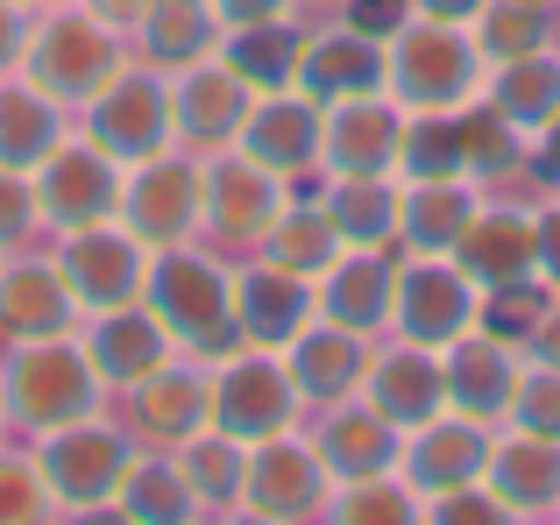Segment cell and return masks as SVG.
<instances>
[{"instance_id": "4fadbf2b", "label": "cell", "mask_w": 560, "mask_h": 525, "mask_svg": "<svg viewBox=\"0 0 560 525\" xmlns=\"http://www.w3.org/2000/svg\"><path fill=\"white\" fill-rule=\"evenodd\" d=\"M28 192H36L43 235H71V228L114 221V207H121V164L71 128V136L28 171Z\"/></svg>"}, {"instance_id": "f6af8a7d", "label": "cell", "mask_w": 560, "mask_h": 525, "mask_svg": "<svg viewBox=\"0 0 560 525\" xmlns=\"http://www.w3.org/2000/svg\"><path fill=\"white\" fill-rule=\"evenodd\" d=\"M36 235H43V213H36V192H28V171L0 164V256L36 249Z\"/></svg>"}, {"instance_id": "f546056e", "label": "cell", "mask_w": 560, "mask_h": 525, "mask_svg": "<svg viewBox=\"0 0 560 525\" xmlns=\"http://www.w3.org/2000/svg\"><path fill=\"white\" fill-rule=\"evenodd\" d=\"M220 36H228V22H220L213 0H150V14L136 22L128 50L156 71H185V65H199V57H213Z\"/></svg>"}, {"instance_id": "f1b7e54d", "label": "cell", "mask_w": 560, "mask_h": 525, "mask_svg": "<svg viewBox=\"0 0 560 525\" xmlns=\"http://www.w3.org/2000/svg\"><path fill=\"white\" fill-rule=\"evenodd\" d=\"M305 433H313V447H319V462H327L334 483H355V476L397 469V447H405V433H397L383 412H370L362 398L319 405V419H313Z\"/></svg>"}, {"instance_id": "ba28073f", "label": "cell", "mask_w": 560, "mask_h": 525, "mask_svg": "<svg viewBox=\"0 0 560 525\" xmlns=\"http://www.w3.org/2000/svg\"><path fill=\"white\" fill-rule=\"evenodd\" d=\"M482 319V291L447 249H397V284H390V334L419 348H447Z\"/></svg>"}, {"instance_id": "f35d334b", "label": "cell", "mask_w": 560, "mask_h": 525, "mask_svg": "<svg viewBox=\"0 0 560 525\" xmlns=\"http://www.w3.org/2000/svg\"><path fill=\"white\" fill-rule=\"evenodd\" d=\"M341 249H348V242H341V228H334V213L319 207V192L313 199L291 192V207L277 213L270 235H262L248 256H270V262H284V270H299V277H319Z\"/></svg>"}, {"instance_id": "d6a6232c", "label": "cell", "mask_w": 560, "mask_h": 525, "mask_svg": "<svg viewBox=\"0 0 560 525\" xmlns=\"http://www.w3.org/2000/svg\"><path fill=\"white\" fill-rule=\"evenodd\" d=\"M476 207H482L476 178H411L405 207H397V249H454Z\"/></svg>"}, {"instance_id": "60d3db41", "label": "cell", "mask_w": 560, "mask_h": 525, "mask_svg": "<svg viewBox=\"0 0 560 525\" xmlns=\"http://www.w3.org/2000/svg\"><path fill=\"white\" fill-rule=\"evenodd\" d=\"M327 518H341V525H419V490L397 469L355 476V483H334Z\"/></svg>"}, {"instance_id": "e575fe53", "label": "cell", "mask_w": 560, "mask_h": 525, "mask_svg": "<svg viewBox=\"0 0 560 525\" xmlns=\"http://www.w3.org/2000/svg\"><path fill=\"white\" fill-rule=\"evenodd\" d=\"M482 100H490L511 128L539 136L560 114V43H547V50H533V57H511V65H490Z\"/></svg>"}, {"instance_id": "d590c367", "label": "cell", "mask_w": 560, "mask_h": 525, "mask_svg": "<svg viewBox=\"0 0 560 525\" xmlns=\"http://www.w3.org/2000/svg\"><path fill=\"white\" fill-rule=\"evenodd\" d=\"M171 462H178L199 518H234V504H242V469H248V447L234 441V433L206 427V433H191L185 447H171Z\"/></svg>"}, {"instance_id": "603a6c76", "label": "cell", "mask_w": 560, "mask_h": 525, "mask_svg": "<svg viewBox=\"0 0 560 525\" xmlns=\"http://www.w3.org/2000/svg\"><path fill=\"white\" fill-rule=\"evenodd\" d=\"M248 100L256 93H248L220 57H199V65L171 71V136H178V150H191V156L228 150V142L242 136Z\"/></svg>"}, {"instance_id": "4316f807", "label": "cell", "mask_w": 560, "mask_h": 525, "mask_svg": "<svg viewBox=\"0 0 560 525\" xmlns=\"http://www.w3.org/2000/svg\"><path fill=\"white\" fill-rule=\"evenodd\" d=\"M482 483H490V498L504 504V518H553L560 512V441L497 427L490 462H482Z\"/></svg>"}, {"instance_id": "3957f363", "label": "cell", "mask_w": 560, "mask_h": 525, "mask_svg": "<svg viewBox=\"0 0 560 525\" xmlns=\"http://www.w3.org/2000/svg\"><path fill=\"white\" fill-rule=\"evenodd\" d=\"M128 57H136V50H128L121 28H107L100 14H85L79 0H50V8L28 14V36H22L14 71H22L28 85H43L57 107L79 114L85 100L128 65Z\"/></svg>"}, {"instance_id": "11a10c76", "label": "cell", "mask_w": 560, "mask_h": 525, "mask_svg": "<svg viewBox=\"0 0 560 525\" xmlns=\"http://www.w3.org/2000/svg\"><path fill=\"white\" fill-rule=\"evenodd\" d=\"M348 0H299V14H341Z\"/></svg>"}, {"instance_id": "cb8c5ba5", "label": "cell", "mask_w": 560, "mask_h": 525, "mask_svg": "<svg viewBox=\"0 0 560 525\" xmlns=\"http://www.w3.org/2000/svg\"><path fill=\"white\" fill-rule=\"evenodd\" d=\"M390 284H397V249H341L313 277V313L362 334V341H383L390 334Z\"/></svg>"}, {"instance_id": "94428289", "label": "cell", "mask_w": 560, "mask_h": 525, "mask_svg": "<svg viewBox=\"0 0 560 525\" xmlns=\"http://www.w3.org/2000/svg\"><path fill=\"white\" fill-rule=\"evenodd\" d=\"M553 192H560V185H553Z\"/></svg>"}, {"instance_id": "836d02e7", "label": "cell", "mask_w": 560, "mask_h": 525, "mask_svg": "<svg viewBox=\"0 0 560 525\" xmlns=\"http://www.w3.org/2000/svg\"><path fill=\"white\" fill-rule=\"evenodd\" d=\"M107 518H121V525H185V518H199V504H191V490H185L178 462H171V447H142V455L128 462V476H121V490H114Z\"/></svg>"}, {"instance_id": "681fc988", "label": "cell", "mask_w": 560, "mask_h": 525, "mask_svg": "<svg viewBox=\"0 0 560 525\" xmlns=\"http://www.w3.org/2000/svg\"><path fill=\"white\" fill-rule=\"evenodd\" d=\"M539 284L560 291V192L539 199Z\"/></svg>"}, {"instance_id": "30bf717a", "label": "cell", "mask_w": 560, "mask_h": 525, "mask_svg": "<svg viewBox=\"0 0 560 525\" xmlns=\"http://www.w3.org/2000/svg\"><path fill=\"white\" fill-rule=\"evenodd\" d=\"M305 405L291 390V370H284V348H248L234 341L228 355H213V427L234 433L242 447L270 441V433L299 427Z\"/></svg>"}, {"instance_id": "d6986e66", "label": "cell", "mask_w": 560, "mask_h": 525, "mask_svg": "<svg viewBox=\"0 0 560 525\" xmlns=\"http://www.w3.org/2000/svg\"><path fill=\"white\" fill-rule=\"evenodd\" d=\"M370 412H383L397 433L425 427L433 412H447V362L440 348H419V341H376L370 348V370H362V390H355Z\"/></svg>"}, {"instance_id": "9a60e30c", "label": "cell", "mask_w": 560, "mask_h": 525, "mask_svg": "<svg viewBox=\"0 0 560 525\" xmlns=\"http://www.w3.org/2000/svg\"><path fill=\"white\" fill-rule=\"evenodd\" d=\"M57 249V277L71 284L79 313H107V305L142 299V277H150V249L128 235L121 221H93V228H71V235H50Z\"/></svg>"}, {"instance_id": "7a4b0ae2", "label": "cell", "mask_w": 560, "mask_h": 525, "mask_svg": "<svg viewBox=\"0 0 560 525\" xmlns=\"http://www.w3.org/2000/svg\"><path fill=\"white\" fill-rule=\"evenodd\" d=\"M107 384L85 362L79 334H50V341H14L0 348V419H8L14 441H36V433H57L71 419L107 412Z\"/></svg>"}, {"instance_id": "6125c7cd", "label": "cell", "mask_w": 560, "mask_h": 525, "mask_svg": "<svg viewBox=\"0 0 560 525\" xmlns=\"http://www.w3.org/2000/svg\"><path fill=\"white\" fill-rule=\"evenodd\" d=\"M553 518H560V512H553Z\"/></svg>"}, {"instance_id": "1f68e13d", "label": "cell", "mask_w": 560, "mask_h": 525, "mask_svg": "<svg viewBox=\"0 0 560 525\" xmlns=\"http://www.w3.org/2000/svg\"><path fill=\"white\" fill-rule=\"evenodd\" d=\"M71 136V107H57L43 85H28L22 71H0V164L36 171L57 142Z\"/></svg>"}, {"instance_id": "5b68a950", "label": "cell", "mask_w": 560, "mask_h": 525, "mask_svg": "<svg viewBox=\"0 0 560 525\" xmlns=\"http://www.w3.org/2000/svg\"><path fill=\"white\" fill-rule=\"evenodd\" d=\"M28 447H36V462H43L57 518H107L128 462L142 455V441L128 433V419L114 412V405L93 412V419H71V427H57V433H36Z\"/></svg>"}, {"instance_id": "f907efd6", "label": "cell", "mask_w": 560, "mask_h": 525, "mask_svg": "<svg viewBox=\"0 0 560 525\" xmlns=\"http://www.w3.org/2000/svg\"><path fill=\"white\" fill-rule=\"evenodd\" d=\"M220 8V22H305L299 14V0H213Z\"/></svg>"}, {"instance_id": "484cf974", "label": "cell", "mask_w": 560, "mask_h": 525, "mask_svg": "<svg viewBox=\"0 0 560 525\" xmlns=\"http://www.w3.org/2000/svg\"><path fill=\"white\" fill-rule=\"evenodd\" d=\"M79 348H85V362L100 370V384H107V398H121L128 384H142V376L156 370V362L171 355V334L156 327V313L142 299H128V305H107V313H79Z\"/></svg>"}, {"instance_id": "83f0119b", "label": "cell", "mask_w": 560, "mask_h": 525, "mask_svg": "<svg viewBox=\"0 0 560 525\" xmlns=\"http://www.w3.org/2000/svg\"><path fill=\"white\" fill-rule=\"evenodd\" d=\"M370 348L362 334L334 327V319H313V327L299 334V341L284 348V370H291V390H299L305 412H319V405H341L362 390V370H370Z\"/></svg>"}, {"instance_id": "8992f818", "label": "cell", "mask_w": 560, "mask_h": 525, "mask_svg": "<svg viewBox=\"0 0 560 525\" xmlns=\"http://www.w3.org/2000/svg\"><path fill=\"white\" fill-rule=\"evenodd\" d=\"M284 207H291V178H277L270 164L242 156L234 142L199 156V242H213L228 256H248Z\"/></svg>"}, {"instance_id": "2e32d148", "label": "cell", "mask_w": 560, "mask_h": 525, "mask_svg": "<svg viewBox=\"0 0 560 525\" xmlns=\"http://www.w3.org/2000/svg\"><path fill=\"white\" fill-rule=\"evenodd\" d=\"M547 199V192H539ZM539 199H504V192H482V207L468 213L462 242H454V262L476 277V291L497 284H525L539 277Z\"/></svg>"}, {"instance_id": "f5cc1de1", "label": "cell", "mask_w": 560, "mask_h": 525, "mask_svg": "<svg viewBox=\"0 0 560 525\" xmlns=\"http://www.w3.org/2000/svg\"><path fill=\"white\" fill-rule=\"evenodd\" d=\"M85 14H100L107 28H121V36H136V22L150 14V0H79Z\"/></svg>"}, {"instance_id": "ab89813d", "label": "cell", "mask_w": 560, "mask_h": 525, "mask_svg": "<svg viewBox=\"0 0 560 525\" xmlns=\"http://www.w3.org/2000/svg\"><path fill=\"white\" fill-rule=\"evenodd\" d=\"M482 65H511V57H533L553 43V8H533V0H482V14L468 22Z\"/></svg>"}, {"instance_id": "b9f144b4", "label": "cell", "mask_w": 560, "mask_h": 525, "mask_svg": "<svg viewBox=\"0 0 560 525\" xmlns=\"http://www.w3.org/2000/svg\"><path fill=\"white\" fill-rule=\"evenodd\" d=\"M43 518H57V504H50V483H43V462H36V447L28 441H0V525H43Z\"/></svg>"}, {"instance_id": "9f6ffc18", "label": "cell", "mask_w": 560, "mask_h": 525, "mask_svg": "<svg viewBox=\"0 0 560 525\" xmlns=\"http://www.w3.org/2000/svg\"><path fill=\"white\" fill-rule=\"evenodd\" d=\"M22 8H28V14H36V8H50V0H22Z\"/></svg>"}, {"instance_id": "7dc6e473", "label": "cell", "mask_w": 560, "mask_h": 525, "mask_svg": "<svg viewBox=\"0 0 560 525\" xmlns=\"http://www.w3.org/2000/svg\"><path fill=\"white\" fill-rule=\"evenodd\" d=\"M525 362H547V370H560V291H547L533 334H525Z\"/></svg>"}, {"instance_id": "5bb4252c", "label": "cell", "mask_w": 560, "mask_h": 525, "mask_svg": "<svg viewBox=\"0 0 560 525\" xmlns=\"http://www.w3.org/2000/svg\"><path fill=\"white\" fill-rule=\"evenodd\" d=\"M299 93H313L319 107L334 100H362L390 85V50H383L376 28H362L355 14H313L299 43V71H291Z\"/></svg>"}, {"instance_id": "8fae6325", "label": "cell", "mask_w": 560, "mask_h": 525, "mask_svg": "<svg viewBox=\"0 0 560 525\" xmlns=\"http://www.w3.org/2000/svg\"><path fill=\"white\" fill-rule=\"evenodd\" d=\"M114 221H121L150 256L156 249H178V242H199V156L171 142V150L128 164Z\"/></svg>"}, {"instance_id": "277c9868", "label": "cell", "mask_w": 560, "mask_h": 525, "mask_svg": "<svg viewBox=\"0 0 560 525\" xmlns=\"http://www.w3.org/2000/svg\"><path fill=\"white\" fill-rule=\"evenodd\" d=\"M390 50V85L383 93L405 114H462L468 100H482L490 85V65H482L476 36L462 22H425V14H405V22L383 36Z\"/></svg>"}, {"instance_id": "816d5d0a", "label": "cell", "mask_w": 560, "mask_h": 525, "mask_svg": "<svg viewBox=\"0 0 560 525\" xmlns=\"http://www.w3.org/2000/svg\"><path fill=\"white\" fill-rule=\"evenodd\" d=\"M22 36H28V8H22V0H0V71H14Z\"/></svg>"}, {"instance_id": "7402d4cb", "label": "cell", "mask_w": 560, "mask_h": 525, "mask_svg": "<svg viewBox=\"0 0 560 525\" xmlns=\"http://www.w3.org/2000/svg\"><path fill=\"white\" fill-rule=\"evenodd\" d=\"M490 441H497V427H482V419H468V412L447 405V412H433L425 427L405 433V447H397V476H405L419 498L454 490V483H482Z\"/></svg>"}, {"instance_id": "91938a15", "label": "cell", "mask_w": 560, "mask_h": 525, "mask_svg": "<svg viewBox=\"0 0 560 525\" xmlns=\"http://www.w3.org/2000/svg\"><path fill=\"white\" fill-rule=\"evenodd\" d=\"M0 441H8V419H0Z\"/></svg>"}, {"instance_id": "e0dca14e", "label": "cell", "mask_w": 560, "mask_h": 525, "mask_svg": "<svg viewBox=\"0 0 560 525\" xmlns=\"http://www.w3.org/2000/svg\"><path fill=\"white\" fill-rule=\"evenodd\" d=\"M319 128H327V107L313 93H299V85H277V93L248 100L234 150L299 185V178H319Z\"/></svg>"}, {"instance_id": "db71d44e", "label": "cell", "mask_w": 560, "mask_h": 525, "mask_svg": "<svg viewBox=\"0 0 560 525\" xmlns=\"http://www.w3.org/2000/svg\"><path fill=\"white\" fill-rule=\"evenodd\" d=\"M405 8L411 14H425V22H476V14H482V0H405Z\"/></svg>"}, {"instance_id": "bcb514c9", "label": "cell", "mask_w": 560, "mask_h": 525, "mask_svg": "<svg viewBox=\"0 0 560 525\" xmlns=\"http://www.w3.org/2000/svg\"><path fill=\"white\" fill-rule=\"evenodd\" d=\"M419 525H504V504L490 498V483H454L419 498Z\"/></svg>"}, {"instance_id": "7c38bea8", "label": "cell", "mask_w": 560, "mask_h": 525, "mask_svg": "<svg viewBox=\"0 0 560 525\" xmlns=\"http://www.w3.org/2000/svg\"><path fill=\"white\" fill-rule=\"evenodd\" d=\"M114 412L128 419V433H136L142 447H185L191 433L213 427V362L171 348L142 384H128L121 398H114Z\"/></svg>"}, {"instance_id": "d4e9b609", "label": "cell", "mask_w": 560, "mask_h": 525, "mask_svg": "<svg viewBox=\"0 0 560 525\" xmlns=\"http://www.w3.org/2000/svg\"><path fill=\"white\" fill-rule=\"evenodd\" d=\"M71 327H79V299L57 277V262L43 249L0 256V348L50 341V334H71Z\"/></svg>"}, {"instance_id": "6da1fadb", "label": "cell", "mask_w": 560, "mask_h": 525, "mask_svg": "<svg viewBox=\"0 0 560 525\" xmlns=\"http://www.w3.org/2000/svg\"><path fill=\"white\" fill-rule=\"evenodd\" d=\"M142 305L156 313V327L171 334V348L185 355H228L242 341L234 327V256L213 242H178V249H156L150 277H142Z\"/></svg>"}, {"instance_id": "ac0fdd59", "label": "cell", "mask_w": 560, "mask_h": 525, "mask_svg": "<svg viewBox=\"0 0 560 525\" xmlns=\"http://www.w3.org/2000/svg\"><path fill=\"white\" fill-rule=\"evenodd\" d=\"M397 142H405V107L390 93L334 100L319 128V178H397Z\"/></svg>"}, {"instance_id": "9c48e42d", "label": "cell", "mask_w": 560, "mask_h": 525, "mask_svg": "<svg viewBox=\"0 0 560 525\" xmlns=\"http://www.w3.org/2000/svg\"><path fill=\"white\" fill-rule=\"evenodd\" d=\"M334 498V476L319 462L313 433L284 427L270 441L248 447V469H242V504L234 518H256V525H305V518H327Z\"/></svg>"}, {"instance_id": "4dcf8cb0", "label": "cell", "mask_w": 560, "mask_h": 525, "mask_svg": "<svg viewBox=\"0 0 560 525\" xmlns=\"http://www.w3.org/2000/svg\"><path fill=\"white\" fill-rule=\"evenodd\" d=\"M454 142H462V178H476L482 192H511V185H533L525 178V156H533V136L511 128L490 100H468L454 114Z\"/></svg>"}, {"instance_id": "74e56055", "label": "cell", "mask_w": 560, "mask_h": 525, "mask_svg": "<svg viewBox=\"0 0 560 525\" xmlns=\"http://www.w3.org/2000/svg\"><path fill=\"white\" fill-rule=\"evenodd\" d=\"M299 43H305V22H234L213 57L248 93H277V85H291V71H299Z\"/></svg>"}, {"instance_id": "c3c4849f", "label": "cell", "mask_w": 560, "mask_h": 525, "mask_svg": "<svg viewBox=\"0 0 560 525\" xmlns=\"http://www.w3.org/2000/svg\"><path fill=\"white\" fill-rule=\"evenodd\" d=\"M525 178H533L539 192H553V185H560V114H553V121L533 136V156H525Z\"/></svg>"}, {"instance_id": "ffe728a7", "label": "cell", "mask_w": 560, "mask_h": 525, "mask_svg": "<svg viewBox=\"0 0 560 525\" xmlns=\"http://www.w3.org/2000/svg\"><path fill=\"white\" fill-rule=\"evenodd\" d=\"M440 362H447V405L454 412L482 419V427H504L511 398H518V384H525V348L504 341V334H490V327H468L440 348Z\"/></svg>"}, {"instance_id": "44dd1931", "label": "cell", "mask_w": 560, "mask_h": 525, "mask_svg": "<svg viewBox=\"0 0 560 525\" xmlns=\"http://www.w3.org/2000/svg\"><path fill=\"white\" fill-rule=\"evenodd\" d=\"M313 277L284 270L270 256L234 262V327H242L248 348H291L305 327H313Z\"/></svg>"}, {"instance_id": "6f0895ef", "label": "cell", "mask_w": 560, "mask_h": 525, "mask_svg": "<svg viewBox=\"0 0 560 525\" xmlns=\"http://www.w3.org/2000/svg\"><path fill=\"white\" fill-rule=\"evenodd\" d=\"M533 8H553V14H560V0H533Z\"/></svg>"}, {"instance_id": "8d00e7d4", "label": "cell", "mask_w": 560, "mask_h": 525, "mask_svg": "<svg viewBox=\"0 0 560 525\" xmlns=\"http://www.w3.org/2000/svg\"><path fill=\"white\" fill-rule=\"evenodd\" d=\"M319 207L334 213L348 249H397V207H405L397 178H327Z\"/></svg>"}, {"instance_id": "ee69618b", "label": "cell", "mask_w": 560, "mask_h": 525, "mask_svg": "<svg viewBox=\"0 0 560 525\" xmlns=\"http://www.w3.org/2000/svg\"><path fill=\"white\" fill-rule=\"evenodd\" d=\"M504 427L539 433V441H560V370H547V362H525V384H518V398H511V419H504Z\"/></svg>"}, {"instance_id": "52a82bcc", "label": "cell", "mask_w": 560, "mask_h": 525, "mask_svg": "<svg viewBox=\"0 0 560 525\" xmlns=\"http://www.w3.org/2000/svg\"><path fill=\"white\" fill-rule=\"evenodd\" d=\"M71 128H79L85 142H100L121 171L142 164V156H156V150H171V142H178L171 136V71L128 57V65L71 114Z\"/></svg>"}, {"instance_id": "680465c9", "label": "cell", "mask_w": 560, "mask_h": 525, "mask_svg": "<svg viewBox=\"0 0 560 525\" xmlns=\"http://www.w3.org/2000/svg\"><path fill=\"white\" fill-rule=\"evenodd\" d=\"M553 43H560V14H553Z\"/></svg>"}, {"instance_id": "7bdbcfd3", "label": "cell", "mask_w": 560, "mask_h": 525, "mask_svg": "<svg viewBox=\"0 0 560 525\" xmlns=\"http://www.w3.org/2000/svg\"><path fill=\"white\" fill-rule=\"evenodd\" d=\"M397 178H462V142H454V114H405V142H397Z\"/></svg>"}]
</instances>
